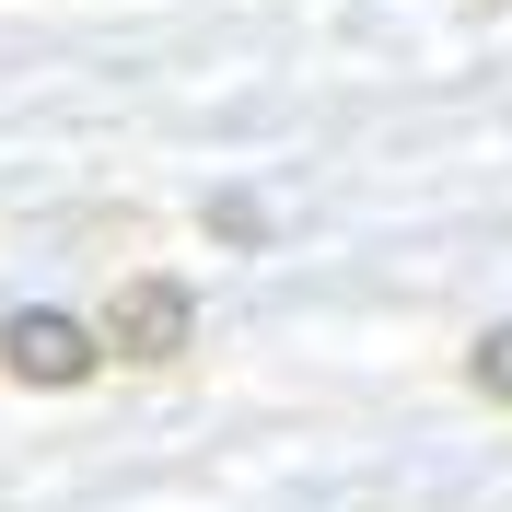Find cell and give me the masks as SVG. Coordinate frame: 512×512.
<instances>
[{
	"instance_id": "cell-3",
	"label": "cell",
	"mask_w": 512,
	"mask_h": 512,
	"mask_svg": "<svg viewBox=\"0 0 512 512\" xmlns=\"http://www.w3.org/2000/svg\"><path fill=\"white\" fill-rule=\"evenodd\" d=\"M466 384H478V396H501V408H512V326H489L478 350H466Z\"/></svg>"
},
{
	"instance_id": "cell-1",
	"label": "cell",
	"mask_w": 512,
	"mask_h": 512,
	"mask_svg": "<svg viewBox=\"0 0 512 512\" xmlns=\"http://www.w3.org/2000/svg\"><path fill=\"white\" fill-rule=\"evenodd\" d=\"M0 373L12 384H47V396H70V384L105 373V326H70L59 303H24V315H0Z\"/></svg>"
},
{
	"instance_id": "cell-2",
	"label": "cell",
	"mask_w": 512,
	"mask_h": 512,
	"mask_svg": "<svg viewBox=\"0 0 512 512\" xmlns=\"http://www.w3.org/2000/svg\"><path fill=\"white\" fill-rule=\"evenodd\" d=\"M105 350L140 361V373L187 361V350H198V291H187V280H128L117 303H105Z\"/></svg>"
}]
</instances>
